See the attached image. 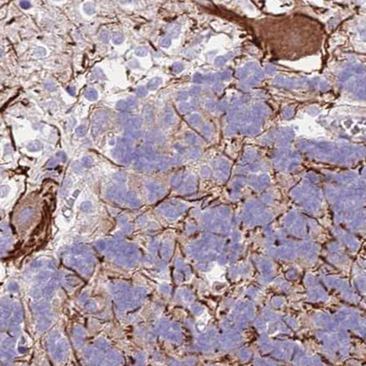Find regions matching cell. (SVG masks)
I'll return each instance as SVG.
<instances>
[{
	"instance_id": "obj_1",
	"label": "cell",
	"mask_w": 366,
	"mask_h": 366,
	"mask_svg": "<svg viewBox=\"0 0 366 366\" xmlns=\"http://www.w3.org/2000/svg\"><path fill=\"white\" fill-rule=\"evenodd\" d=\"M108 123V116L104 111H99L95 116L92 123V135L98 136L103 132Z\"/></svg>"
},
{
	"instance_id": "obj_2",
	"label": "cell",
	"mask_w": 366,
	"mask_h": 366,
	"mask_svg": "<svg viewBox=\"0 0 366 366\" xmlns=\"http://www.w3.org/2000/svg\"><path fill=\"white\" fill-rule=\"evenodd\" d=\"M141 119L139 116H132L130 117L128 121L126 122L125 127L126 128H130V129H138L140 130L141 126Z\"/></svg>"
},
{
	"instance_id": "obj_3",
	"label": "cell",
	"mask_w": 366,
	"mask_h": 366,
	"mask_svg": "<svg viewBox=\"0 0 366 366\" xmlns=\"http://www.w3.org/2000/svg\"><path fill=\"white\" fill-rule=\"evenodd\" d=\"M141 135V132L138 129H130V128H126L125 129V136L128 139L138 140V139H140Z\"/></svg>"
},
{
	"instance_id": "obj_4",
	"label": "cell",
	"mask_w": 366,
	"mask_h": 366,
	"mask_svg": "<svg viewBox=\"0 0 366 366\" xmlns=\"http://www.w3.org/2000/svg\"><path fill=\"white\" fill-rule=\"evenodd\" d=\"M98 90L94 87H88L85 92V98L89 101H96L98 98Z\"/></svg>"
},
{
	"instance_id": "obj_5",
	"label": "cell",
	"mask_w": 366,
	"mask_h": 366,
	"mask_svg": "<svg viewBox=\"0 0 366 366\" xmlns=\"http://www.w3.org/2000/svg\"><path fill=\"white\" fill-rule=\"evenodd\" d=\"M118 144H119L118 148L119 150H121V151H126V150L132 149L131 148L132 143H131V141L128 138H121V139H119V141H118Z\"/></svg>"
},
{
	"instance_id": "obj_6",
	"label": "cell",
	"mask_w": 366,
	"mask_h": 366,
	"mask_svg": "<svg viewBox=\"0 0 366 366\" xmlns=\"http://www.w3.org/2000/svg\"><path fill=\"white\" fill-rule=\"evenodd\" d=\"M42 149V143L39 141H32L27 145V150L31 152L40 151Z\"/></svg>"
},
{
	"instance_id": "obj_7",
	"label": "cell",
	"mask_w": 366,
	"mask_h": 366,
	"mask_svg": "<svg viewBox=\"0 0 366 366\" xmlns=\"http://www.w3.org/2000/svg\"><path fill=\"white\" fill-rule=\"evenodd\" d=\"M96 10H97V8H96V5L94 3L86 2L83 5V11L88 16L94 15L96 13Z\"/></svg>"
},
{
	"instance_id": "obj_8",
	"label": "cell",
	"mask_w": 366,
	"mask_h": 366,
	"mask_svg": "<svg viewBox=\"0 0 366 366\" xmlns=\"http://www.w3.org/2000/svg\"><path fill=\"white\" fill-rule=\"evenodd\" d=\"M143 118L146 121H150L153 119V109L151 106H146L144 109H143Z\"/></svg>"
},
{
	"instance_id": "obj_9",
	"label": "cell",
	"mask_w": 366,
	"mask_h": 366,
	"mask_svg": "<svg viewBox=\"0 0 366 366\" xmlns=\"http://www.w3.org/2000/svg\"><path fill=\"white\" fill-rule=\"evenodd\" d=\"M143 156L145 155L148 160H154L156 158V153L155 151H153V149L151 146H147L143 149Z\"/></svg>"
},
{
	"instance_id": "obj_10",
	"label": "cell",
	"mask_w": 366,
	"mask_h": 366,
	"mask_svg": "<svg viewBox=\"0 0 366 366\" xmlns=\"http://www.w3.org/2000/svg\"><path fill=\"white\" fill-rule=\"evenodd\" d=\"M162 83V79L159 78V77H154L152 78L151 80H150V82L148 83L147 87L150 89V90H155L157 87H158Z\"/></svg>"
},
{
	"instance_id": "obj_11",
	"label": "cell",
	"mask_w": 366,
	"mask_h": 366,
	"mask_svg": "<svg viewBox=\"0 0 366 366\" xmlns=\"http://www.w3.org/2000/svg\"><path fill=\"white\" fill-rule=\"evenodd\" d=\"M158 139H160L159 137V133L154 131V130H149L146 134V141L147 142H154L155 141H157Z\"/></svg>"
},
{
	"instance_id": "obj_12",
	"label": "cell",
	"mask_w": 366,
	"mask_h": 366,
	"mask_svg": "<svg viewBox=\"0 0 366 366\" xmlns=\"http://www.w3.org/2000/svg\"><path fill=\"white\" fill-rule=\"evenodd\" d=\"M112 41L116 45H119L124 41V36L120 32H115L112 37Z\"/></svg>"
},
{
	"instance_id": "obj_13",
	"label": "cell",
	"mask_w": 366,
	"mask_h": 366,
	"mask_svg": "<svg viewBox=\"0 0 366 366\" xmlns=\"http://www.w3.org/2000/svg\"><path fill=\"white\" fill-rule=\"evenodd\" d=\"M86 133H87V127L84 124L78 126L75 129V134L78 137H84V136H86Z\"/></svg>"
},
{
	"instance_id": "obj_14",
	"label": "cell",
	"mask_w": 366,
	"mask_h": 366,
	"mask_svg": "<svg viewBox=\"0 0 366 366\" xmlns=\"http://www.w3.org/2000/svg\"><path fill=\"white\" fill-rule=\"evenodd\" d=\"M116 109L119 111H127V110L130 109L126 100H119L116 103Z\"/></svg>"
},
{
	"instance_id": "obj_15",
	"label": "cell",
	"mask_w": 366,
	"mask_h": 366,
	"mask_svg": "<svg viewBox=\"0 0 366 366\" xmlns=\"http://www.w3.org/2000/svg\"><path fill=\"white\" fill-rule=\"evenodd\" d=\"M99 40L104 42V43H108L109 40V33L108 30L106 29H102L99 33Z\"/></svg>"
},
{
	"instance_id": "obj_16",
	"label": "cell",
	"mask_w": 366,
	"mask_h": 366,
	"mask_svg": "<svg viewBox=\"0 0 366 366\" xmlns=\"http://www.w3.org/2000/svg\"><path fill=\"white\" fill-rule=\"evenodd\" d=\"M47 54V50L45 48L43 47H38L35 50H34V53L33 55L36 57V58H40V57H43Z\"/></svg>"
},
{
	"instance_id": "obj_17",
	"label": "cell",
	"mask_w": 366,
	"mask_h": 366,
	"mask_svg": "<svg viewBox=\"0 0 366 366\" xmlns=\"http://www.w3.org/2000/svg\"><path fill=\"white\" fill-rule=\"evenodd\" d=\"M93 163H94V161L90 156H85L82 158V164L86 168H90L93 165Z\"/></svg>"
},
{
	"instance_id": "obj_18",
	"label": "cell",
	"mask_w": 366,
	"mask_h": 366,
	"mask_svg": "<svg viewBox=\"0 0 366 366\" xmlns=\"http://www.w3.org/2000/svg\"><path fill=\"white\" fill-rule=\"evenodd\" d=\"M126 101H127V103H128V106H129V109H135V108L138 106V100H137V98H134V97H130V98H127Z\"/></svg>"
},
{
	"instance_id": "obj_19",
	"label": "cell",
	"mask_w": 366,
	"mask_h": 366,
	"mask_svg": "<svg viewBox=\"0 0 366 366\" xmlns=\"http://www.w3.org/2000/svg\"><path fill=\"white\" fill-rule=\"evenodd\" d=\"M146 164V161H144L143 159H139V160L135 161L134 168L137 170H141V169L145 168Z\"/></svg>"
},
{
	"instance_id": "obj_20",
	"label": "cell",
	"mask_w": 366,
	"mask_h": 366,
	"mask_svg": "<svg viewBox=\"0 0 366 366\" xmlns=\"http://www.w3.org/2000/svg\"><path fill=\"white\" fill-rule=\"evenodd\" d=\"M44 87H45V89L47 90V91H49V92H54V91H56V85L52 82V81H50V80H49V81H46L45 83H44Z\"/></svg>"
},
{
	"instance_id": "obj_21",
	"label": "cell",
	"mask_w": 366,
	"mask_h": 366,
	"mask_svg": "<svg viewBox=\"0 0 366 366\" xmlns=\"http://www.w3.org/2000/svg\"><path fill=\"white\" fill-rule=\"evenodd\" d=\"M134 53L135 55H137L139 57H144V56H146L147 54H148V50L145 48H143V47H138V48L135 49Z\"/></svg>"
},
{
	"instance_id": "obj_22",
	"label": "cell",
	"mask_w": 366,
	"mask_h": 366,
	"mask_svg": "<svg viewBox=\"0 0 366 366\" xmlns=\"http://www.w3.org/2000/svg\"><path fill=\"white\" fill-rule=\"evenodd\" d=\"M147 89L144 86H139L136 89V95L140 98H144L147 96Z\"/></svg>"
},
{
	"instance_id": "obj_23",
	"label": "cell",
	"mask_w": 366,
	"mask_h": 366,
	"mask_svg": "<svg viewBox=\"0 0 366 366\" xmlns=\"http://www.w3.org/2000/svg\"><path fill=\"white\" fill-rule=\"evenodd\" d=\"M94 77L98 80H101L105 78V74L100 68H97L94 72Z\"/></svg>"
},
{
	"instance_id": "obj_24",
	"label": "cell",
	"mask_w": 366,
	"mask_h": 366,
	"mask_svg": "<svg viewBox=\"0 0 366 366\" xmlns=\"http://www.w3.org/2000/svg\"><path fill=\"white\" fill-rule=\"evenodd\" d=\"M55 158L57 159V160H59L60 162H64L67 161V155H66V153H65L64 151H58V152L56 153Z\"/></svg>"
},
{
	"instance_id": "obj_25",
	"label": "cell",
	"mask_w": 366,
	"mask_h": 366,
	"mask_svg": "<svg viewBox=\"0 0 366 366\" xmlns=\"http://www.w3.org/2000/svg\"><path fill=\"white\" fill-rule=\"evenodd\" d=\"M19 6L23 9H29L31 8V3H30V1L24 0V1H20L19 2Z\"/></svg>"
},
{
	"instance_id": "obj_26",
	"label": "cell",
	"mask_w": 366,
	"mask_h": 366,
	"mask_svg": "<svg viewBox=\"0 0 366 366\" xmlns=\"http://www.w3.org/2000/svg\"><path fill=\"white\" fill-rule=\"evenodd\" d=\"M114 178L118 181H120V182H124L126 180V175L125 173L123 172H117L116 174H114Z\"/></svg>"
},
{
	"instance_id": "obj_27",
	"label": "cell",
	"mask_w": 366,
	"mask_h": 366,
	"mask_svg": "<svg viewBox=\"0 0 366 366\" xmlns=\"http://www.w3.org/2000/svg\"><path fill=\"white\" fill-rule=\"evenodd\" d=\"M129 118H130L129 115H127V114H121V115H119V122L120 124L125 125L126 122L128 121Z\"/></svg>"
},
{
	"instance_id": "obj_28",
	"label": "cell",
	"mask_w": 366,
	"mask_h": 366,
	"mask_svg": "<svg viewBox=\"0 0 366 366\" xmlns=\"http://www.w3.org/2000/svg\"><path fill=\"white\" fill-rule=\"evenodd\" d=\"M72 168H73V171L76 172L82 171V166L78 162H73V164H72Z\"/></svg>"
},
{
	"instance_id": "obj_29",
	"label": "cell",
	"mask_w": 366,
	"mask_h": 366,
	"mask_svg": "<svg viewBox=\"0 0 366 366\" xmlns=\"http://www.w3.org/2000/svg\"><path fill=\"white\" fill-rule=\"evenodd\" d=\"M9 191V187L8 185H3L0 187V196H4L6 195Z\"/></svg>"
},
{
	"instance_id": "obj_30",
	"label": "cell",
	"mask_w": 366,
	"mask_h": 366,
	"mask_svg": "<svg viewBox=\"0 0 366 366\" xmlns=\"http://www.w3.org/2000/svg\"><path fill=\"white\" fill-rule=\"evenodd\" d=\"M57 159L56 158H52L50 159V160H49V162H47V166L48 167H54L56 164H57Z\"/></svg>"
},
{
	"instance_id": "obj_31",
	"label": "cell",
	"mask_w": 366,
	"mask_h": 366,
	"mask_svg": "<svg viewBox=\"0 0 366 366\" xmlns=\"http://www.w3.org/2000/svg\"><path fill=\"white\" fill-rule=\"evenodd\" d=\"M170 43H171V41H170V40L169 39H163L162 41H161V45L162 46V47H168L169 45H170Z\"/></svg>"
},
{
	"instance_id": "obj_32",
	"label": "cell",
	"mask_w": 366,
	"mask_h": 366,
	"mask_svg": "<svg viewBox=\"0 0 366 366\" xmlns=\"http://www.w3.org/2000/svg\"><path fill=\"white\" fill-rule=\"evenodd\" d=\"M67 92L71 95V96H74L75 95V88L73 86H70L67 88Z\"/></svg>"
},
{
	"instance_id": "obj_33",
	"label": "cell",
	"mask_w": 366,
	"mask_h": 366,
	"mask_svg": "<svg viewBox=\"0 0 366 366\" xmlns=\"http://www.w3.org/2000/svg\"><path fill=\"white\" fill-rule=\"evenodd\" d=\"M2 55H3V50L0 49V58L2 57Z\"/></svg>"
}]
</instances>
